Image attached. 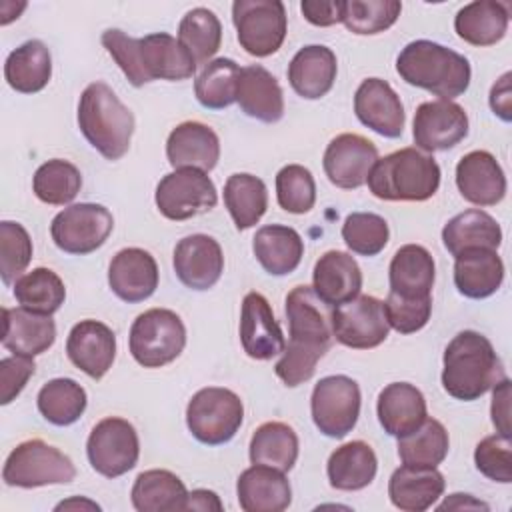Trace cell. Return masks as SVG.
I'll use <instances>...</instances> for the list:
<instances>
[{"mask_svg":"<svg viewBox=\"0 0 512 512\" xmlns=\"http://www.w3.org/2000/svg\"><path fill=\"white\" fill-rule=\"evenodd\" d=\"M444 476L436 468L402 464L388 482L390 502L404 512H424L436 504L444 492Z\"/></svg>","mask_w":512,"mask_h":512,"instance_id":"d6a6232c","label":"cell"},{"mask_svg":"<svg viewBox=\"0 0 512 512\" xmlns=\"http://www.w3.org/2000/svg\"><path fill=\"white\" fill-rule=\"evenodd\" d=\"M442 362V386L452 398L462 402L478 400L506 378L492 342L474 330L458 332L448 342Z\"/></svg>","mask_w":512,"mask_h":512,"instance_id":"3957f363","label":"cell"},{"mask_svg":"<svg viewBox=\"0 0 512 512\" xmlns=\"http://www.w3.org/2000/svg\"><path fill=\"white\" fill-rule=\"evenodd\" d=\"M298 436L284 422H264L250 438V462L288 472L298 460Z\"/></svg>","mask_w":512,"mask_h":512,"instance_id":"ab89813d","label":"cell"},{"mask_svg":"<svg viewBox=\"0 0 512 512\" xmlns=\"http://www.w3.org/2000/svg\"><path fill=\"white\" fill-rule=\"evenodd\" d=\"M82 188L80 170L62 158H52L38 166L32 178V190L44 204L64 206L72 202Z\"/></svg>","mask_w":512,"mask_h":512,"instance_id":"7dc6e473","label":"cell"},{"mask_svg":"<svg viewBox=\"0 0 512 512\" xmlns=\"http://www.w3.org/2000/svg\"><path fill=\"white\" fill-rule=\"evenodd\" d=\"M224 204L238 230H248L260 222L268 208L266 184L248 172L228 176L224 184Z\"/></svg>","mask_w":512,"mask_h":512,"instance_id":"60d3db41","label":"cell"},{"mask_svg":"<svg viewBox=\"0 0 512 512\" xmlns=\"http://www.w3.org/2000/svg\"><path fill=\"white\" fill-rule=\"evenodd\" d=\"M240 66L230 58L210 60L196 76V100L208 110H222L236 102Z\"/></svg>","mask_w":512,"mask_h":512,"instance_id":"bcb514c9","label":"cell"},{"mask_svg":"<svg viewBox=\"0 0 512 512\" xmlns=\"http://www.w3.org/2000/svg\"><path fill=\"white\" fill-rule=\"evenodd\" d=\"M512 74H502L490 90V108L504 122L512 120V90H510Z\"/></svg>","mask_w":512,"mask_h":512,"instance_id":"680465c9","label":"cell"},{"mask_svg":"<svg viewBox=\"0 0 512 512\" xmlns=\"http://www.w3.org/2000/svg\"><path fill=\"white\" fill-rule=\"evenodd\" d=\"M450 448V438L442 422L426 418L414 432L398 438V456L406 466L436 468Z\"/></svg>","mask_w":512,"mask_h":512,"instance_id":"b9f144b4","label":"cell"},{"mask_svg":"<svg viewBox=\"0 0 512 512\" xmlns=\"http://www.w3.org/2000/svg\"><path fill=\"white\" fill-rule=\"evenodd\" d=\"M396 72L406 84L422 88L440 100L464 94L472 78L468 58L432 40L406 44L396 58Z\"/></svg>","mask_w":512,"mask_h":512,"instance_id":"277c9868","label":"cell"},{"mask_svg":"<svg viewBox=\"0 0 512 512\" xmlns=\"http://www.w3.org/2000/svg\"><path fill=\"white\" fill-rule=\"evenodd\" d=\"M356 118L384 138H398L404 132V106L394 88L382 78H366L354 94Z\"/></svg>","mask_w":512,"mask_h":512,"instance_id":"d6986e66","label":"cell"},{"mask_svg":"<svg viewBox=\"0 0 512 512\" xmlns=\"http://www.w3.org/2000/svg\"><path fill=\"white\" fill-rule=\"evenodd\" d=\"M222 508L224 506H222L218 494L212 492V490H206V488H198V490L188 492V498H186V504H184V510H200V512H210V510L220 512Z\"/></svg>","mask_w":512,"mask_h":512,"instance_id":"91938a15","label":"cell"},{"mask_svg":"<svg viewBox=\"0 0 512 512\" xmlns=\"http://www.w3.org/2000/svg\"><path fill=\"white\" fill-rule=\"evenodd\" d=\"M32 260V240L28 230L12 220L0 222V276L6 286L18 280Z\"/></svg>","mask_w":512,"mask_h":512,"instance_id":"816d5d0a","label":"cell"},{"mask_svg":"<svg viewBox=\"0 0 512 512\" xmlns=\"http://www.w3.org/2000/svg\"><path fill=\"white\" fill-rule=\"evenodd\" d=\"M38 410L54 426L74 424L86 410V390L72 378H54L46 382L36 398Z\"/></svg>","mask_w":512,"mask_h":512,"instance_id":"7bdbcfd3","label":"cell"},{"mask_svg":"<svg viewBox=\"0 0 512 512\" xmlns=\"http://www.w3.org/2000/svg\"><path fill=\"white\" fill-rule=\"evenodd\" d=\"M240 342L244 352L254 360H272L286 346L270 302L260 292H248L242 300Z\"/></svg>","mask_w":512,"mask_h":512,"instance_id":"ffe728a7","label":"cell"},{"mask_svg":"<svg viewBox=\"0 0 512 512\" xmlns=\"http://www.w3.org/2000/svg\"><path fill=\"white\" fill-rule=\"evenodd\" d=\"M236 102L246 116L266 124H274L284 116L282 88L272 72L260 64L240 68Z\"/></svg>","mask_w":512,"mask_h":512,"instance_id":"f1b7e54d","label":"cell"},{"mask_svg":"<svg viewBox=\"0 0 512 512\" xmlns=\"http://www.w3.org/2000/svg\"><path fill=\"white\" fill-rule=\"evenodd\" d=\"M366 182L368 190L380 200L424 202L440 188V166L418 148H400L378 158Z\"/></svg>","mask_w":512,"mask_h":512,"instance_id":"8992f818","label":"cell"},{"mask_svg":"<svg viewBox=\"0 0 512 512\" xmlns=\"http://www.w3.org/2000/svg\"><path fill=\"white\" fill-rule=\"evenodd\" d=\"M232 22L240 46L256 58L278 52L288 30L286 8L280 0H236Z\"/></svg>","mask_w":512,"mask_h":512,"instance_id":"30bf717a","label":"cell"},{"mask_svg":"<svg viewBox=\"0 0 512 512\" xmlns=\"http://www.w3.org/2000/svg\"><path fill=\"white\" fill-rule=\"evenodd\" d=\"M52 56L42 40H26L4 62L8 86L20 94H36L50 82Z\"/></svg>","mask_w":512,"mask_h":512,"instance_id":"8d00e7d4","label":"cell"},{"mask_svg":"<svg viewBox=\"0 0 512 512\" xmlns=\"http://www.w3.org/2000/svg\"><path fill=\"white\" fill-rule=\"evenodd\" d=\"M114 228L112 212L102 204L80 202L64 208L52 218L50 236L66 254H90L98 250Z\"/></svg>","mask_w":512,"mask_h":512,"instance_id":"7c38bea8","label":"cell"},{"mask_svg":"<svg viewBox=\"0 0 512 512\" xmlns=\"http://www.w3.org/2000/svg\"><path fill=\"white\" fill-rule=\"evenodd\" d=\"M492 424L502 436H510V380L502 378L492 386V406H490Z\"/></svg>","mask_w":512,"mask_h":512,"instance_id":"6f0895ef","label":"cell"},{"mask_svg":"<svg viewBox=\"0 0 512 512\" xmlns=\"http://www.w3.org/2000/svg\"><path fill=\"white\" fill-rule=\"evenodd\" d=\"M108 286L124 302L136 304L158 288V264L142 248H122L108 266Z\"/></svg>","mask_w":512,"mask_h":512,"instance_id":"603a6c76","label":"cell"},{"mask_svg":"<svg viewBox=\"0 0 512 512\" xmlns=\"http://www.w3.org/2000/svg\"><path fill=\"white\" fill-rule=\"evenodd\" d=\"M330 324L334 338L342 346L354 350L376 348L390 332L384 302L368 294H358L356 298L334 306L330 310Z\"/></svg>","mask_w":512,"mask_h":512,"instance_id":"9a60e30c","label":"cell"},{"mask_svg":"<svg viewBox=\"0 0 512 512\" xmlns=\"http://www.w3.org/2000/svg\"><path fill=\"white\" fill-rule=\"evenodd\" d=\"M360 288L362 272L348 252L328 250L314 264L312 290L326 306L334 308L356 298Z\"/></svg>","mask_w":512,"mask_h":512,"instance_id":"484cf974","label":"cell"},{"mask_svg":"<svg viewBox=\"0 0 512 512\" xmlns=\"http://www.w3.org/2000/svg\"><path fill=\"white\" fill-rule=\"evenodd\" d=\"M508 22V4L496 0H476L458 10L454 30L472 46H492L506 36Z\"/></svg>","mask_w":512,"mask_h":512,"instance_id":"d590c367","label":"cell"},{"mask_svg":"<svg viewBox=\"0 0 512 512\" xmlns=\"http://www.w3.org/2000/svg\"><path fill=\"white\" fill-rule=\"evenodd\" d=\"M390 238L388 222L374 212H352L342 224V240L360 256L380 254Z\"/></svg>","mask_w":512,"mask_h":512,"instance_id":"681fc988","label":"cell"},{"mask_svg":"<svg viewBox=\"0 0 512 512\" xmlns=\"http://www.w3.org/2000/svg\"><path fill=\"white\" fill-rule=\"evenodd\" d=\"M66 354L76 368L100 380L116 358V336L104 322L80 320L68 334Z\"/></svg>","mask_w":512,"mask_h":512,"instance_id":"44dd1931","label":"cell"},{"mask_svg":"<svg viewBox=\"0 0 512 512\" xmlns=\"http://www.w3.org/2000/svg\"><path fill=\"white\" fill-rule=\"evenodd\" d=\"M36 364L30 356H8L0 360V404H10L34 374Z\"/></svg>","mask_w":512,"mask_h":512,"instance_id":"11a10c76","label":"cell"},{"mask_svg":"<svg viewBox=\"0 0 512 512\" xmlns=\"http://www.w3.org/2000/svg\"><path fill=\"white\" fill-rule=\"evenodd\" d=\"M378 470V458L370 444L352 440L338 446L326 464L330 486L342 492L362 490L372 484Z\"/></svg>","mask_w":512,"mask_h":512,"instance_id":"e575fe53","label":"cell"},{"mask_svg":"<svg viewBox=\"0 0 512 512\" xmlns=\"http://www.w3.org/2000/svg\"><path fill=\"white\" fill-rule=\"evenodd\" d=\"M326 306L312 286H296L286 296L288 342L274 366L276 376L290 388L308 382L318 360L330 350L334 334Z\"/></svg>","mask_w":512,"mask_h":512,"instance_id":"6da1fadb","label":"cell"},{"mask_svg":"<svg viewBox=\"0 0 512 512\" xmlns=\"http://www.w3.org/2000/svg\"><path fill=\"white\" fill-rule=\"evenodd\" d=\"M78 126L90 146L114 162L130 148L134 114L106 82H92L80 94Z\"/></svg>","mask_w":512,"mask_h":512,"instance_id":"5b68a950","label":"cell"},{"mask_svg":"<svg viewBox=\"0 0 512 512\" xmlns=\"http://www.w3.org/2000/svg\"><path fill=\"white\" fill-rule=\"evenodd\" d=\"M238 504L244 512H282L292 502V488L282 470L252 464L236 482Z\"/></svg>","mask_w":512,"mask_h":512,"instance_id":"d4e9b609","label":"cell"},{"mask_svg":"<svg viewBox=\"0 0 512 512\" xmlns=\"http://www.w3.org/2000/svg\"><path fill=\"white\" fill-rule=\"evenodd\" d=\"M412 136L424 152L450 150L468 136V114L452 100L422 102L414 114Z\"/></svg>","mask_w":512,"mask_h":512,"instance_id":"2e32d148","label":"cell"},{"mask_svg":"<svg viewBox=\"0 0 512 512\" xmlns=\"http://www.w3.org/2000/svg\"><path fill=\"white\" fill-rule=\"evenodd\" d=\"M456 186L462 198L476 206H494L506 196L504 170L486 150H472L458 160Z\"/></svg>","mask_w":512,"mask_h":512,"instance_id":"7402d4cb","label":"cell"},{"mask_svg":"<svg viewBox=\"0 0 512 512\" xmlns=\"http://www.w3.org/2000/svg\"><path fill=\"white\" fill-rule=\"evenodd\" d=\"M376 414L386 434L402 438L428 418L426 398L410 382H392L378 394Z\"/></svg>","mask_w":512,"mask_h":512,"instance_id":"4316f807","label":"cell"},{"mask_svg":"<svg viewBox=\"0 0 512 512\" xmlns=\"http://www.w3.org/2000/svg\"><path fill=\"white\" fill-rule=\"evenodd\" d=\"M178 42L194 58L196 66L208 62L222 44V24L208 8L188 10L178 24Z\"/></svg>","mask_w":512,"mask_h":512,"instance_id":"f6af8a7d","label":"cell"},{"mask_svg":"<svg viewBox=\"0 0 512 512\" xmlns=\"http://www.w3.org/2000/svg\"><path fill=\"white\" fill-rule=\"evenodd\" d=\"M178 280L190 290L212 288L224 272V254L208 234H190L178 240L172 256Z\"/></svg>","mask_w":512,"mask_h":512,"instance_id":"ac0fdd59","label":"cell"},{"mask_svg":"<svg viewBox=\"0 0 512 512\" xmlns=\"http://www.w3.org/2000/svg\"><path fill=\"white\" fill-rule=\"evenodd\" d=\"M444 248L456 256L470 248L498 250L502 244V230L494 216L484 210L472 208L450 218L442 228Z\"/></svg>","mask_w":512,"mask_h":512,"instance_id":"74e56055","label":"cell"},{"mask_svg":"<svg viewBox=\"0 0 512 512\" xmlns=\"http://www.w3.org/2000/svg\"><path fill=\"white\" fill-rule=\"evenodd\" d=\"M400 12L402 4L398 0H346L342 22L350 32L370 36L388 30Z\"/></svg>","mask_w":512,"mask_h":512,"instance_id":"c3c4849f","label":"cell"},{"mask_svg":"<svg viewBox=\"0 0 512 512\" xmlns=\"http://www.w3.org/2000/svg\"><path fill=\"white\" fill-rule=\"evenodd\" d=\"M166 158L174 170L196 168L210 172L220 158L218 134L202 122H182L166 140Z\"/></svg>","mask_w":512,"mask_h":512,"instance_id":"cb8c5ba5","label":"cell"},{"mask_svg":"<svg viewBox=\"0 0 512 512\" xmlns=\"http://www.w3.org/2000/svg\"><path fill=\"white\" fill-rule=\"evenodd\" d=\"M436 278V266L432 254L420 244H404L390 260L388 280L390 292L408 298L422 300L432 298V286Z\"/></svg>","mask_w":512,"mask_h":512,"instance_id":"4dcf8cb0","label":"cell"},{"mask_svg":"<svg viewBox=\"0 0 512 512\" xmlns=\"http://www.w3.org/2000/svg\"><path fill=\"white\" fill-rule=\"evenodd\" d=\"M188 490L170 470H146L134 480L130 500L138 512H176L184 510Z\"/></svg>","mask_w":512,"mask_h":512,"instance_id":"f35d334b","label":"cell"},{"mask_svg":"<svg viewBox=\"0 0 512 512\" xmlns=\"http://www.w3.org/2000/svg\"><path fill=\"white\" fill-rule=\"evenodd\" d=\"M56 340V324L48 314L26 308H2V346L12 354L38 356Z\"/></svg>","mask_w":512,"mask_h":512,"instance_id":"83f0119b","label":"cell"},{"mask_svg":"<svg viewBox=\"0 0 512 512\" xmlns=\"http://www.w3.org/2000/svg\"><path fill=\"white\" fill-rule=\"evenodd\" d=\"M504 280V262L492 248H470L454 256V284L472 300L492 296Z\"/></svg>","mask_w":512,"mask_h":512,"instance_id":"1f68e13d","label":"cell"},{"mask_svg":"<svg viewBox=\"0 0 512 512\" xmlns=\"http://www.w3.org/2000/svg\"><path fill=\"white\" fill-rule=\"evenodd\" d=\"M438 510H490V506L482 500H476L472 494L456 492L438 504Z\"/></svg>","mask_w":512,"mask_h":512,"instance_id":"94428289","label":"cell"},{"mask_svg":"<svg viewBox=\"0 0 512 512\" xmlns=\"http://www.w3.org/2000/svg\"><path fill=\"white\" fill-rule=\"evenodd\" d=\"M76 478V466L56 446L40 438L20 442L6 458L2 480L6 486L38 488L50 484H68Z\"/></svg>","mask_w":512,"mask_h":512,"instance_id":"9c48e42d","label":"cell"},{"mask_svg":"<svg viewBox=\"0 0 512 512\" xmlns=\"http://www.w3.org/2000/svg\"><path fill=\"white\" fill-rule=\"evenodd\" d=\"M376 160L378 148L374 142L360 134L344 132L332 138L326 146L322 166L334 186L342 190H354L366 184V178Z\"/></svg>","mask_w":512,"mask_h":512,"instance_id":"e0dca14e","label":"cell"},{"mask_svg":"<svg viewBox=\"0 0 512 512\" xmlns=\"http://www.w3.org/2000/svg\"><path fill=\"white\" fill-rule=\"evenodd\" d=\"M100 40L128 82L136 88L158 78L170 82L186 80L196 72L194 58L166 32L132 38L118 28H108L102 32Z\"/></svg>","mask_w":512,"mask_h":512,"instance_id":"7a4b0ae2","label":"cell"},{"mask_svg":"<svg viewBox=\"0 0 512 512\" xmlns=\"http://www.w3.org/2000/svg\"><path fill=\"white\" fill-rule=\"evenodd\" d=\"M360 386L344 374L324 376L316 382L310 412L316 428L328 438H344L360 416Z\"/></svg>","mask_w":512,"mask_h":512,"instance_id":"8fae6325","label":"cell"},{"mask_svg":"<svg viewBox=\"0 0 512 512\" xmlns=\"http://www.w3.org/2000/svg\"><path fill=\"white\" fill-rule=\"evenodd\" d=\"M474 464L488 480L510 484L512 482V444L510 436L492 434L482 438L474 450Z\"/></svg>","mask_w":512,"mask_h":512,"instance_id":"f5cc1de1","label":"cell"},{"mask_svg":"<svg viewBox=\"0 0 512 512\" xmlns=\"http://www.w3.org/2000/svg\"><path fill=\"white\" fill-rule=\"evenodd\" d=\"M344 0H302L300 10L304 18L314 26H334L342 22Z\"/></svg>","mask_w":512,"mask_h":512,"instance_id":"9f6ffc18","label":"cell"},{"mask_svg":"<svg viewBox=\"0 0 512 512\" xmlns=\"http://www.w3.org/2000/svg\"><path fill=\"white\" fill-rule=\"evenodd\" d=\"M154 202L164 218L180 222L212 210L218 202V194L206 172L178 168L158 182Z\"/></svg>","mask_w":512,"mask_h":512,"instance_id":"5bb4252c","label":"cell"},{"mask_svg":"<svg viewBox=\"0 0 512 512\" xmlns=\"http://www.w3.org/2000/svg\"><path fill=\"white\" fill-rule=\"evenodd\" d=\"M14 298L26 310L52 316L66 300L62 278L50 268H34L14 282Z\"/></svg>","mask_w":512,"mask_h":512,"instance_id":"ee69618b","label":"cell"},{"mask_svg":"<svg viewBox=\"0 0 512 512\" xmlns=\"http://www.w3.org/2000/svg\"><path fill=\"white\" fill-rule=\"evenodd\" d=\"M244 420V406L236 392L220 386L198 390L186 406L190 434L208 446L230 442Z\"/></svg>","mask_w":512,"mask_h":512,"instance_id":"ba28073f","label":"cell"},{"mask_svg":"<svg viewBox=\"0 0 512 512\" xmlns=\"http://www.w3.org/2000/svg\"><path fill=\"white\" fill-rule=\"evenodd\" d=\"M278 206L290 214H306L316 202V182L308 168L288 164L276 174Z\"/></svg>","mask_w":512,"mask_h":512,"instance_id":"f907efd6","label":"cell"},{"mask_svg":"<svg viewBox=\"0 0 512 512\" xmlns=\"http://www.w3.org/2000/svg\"><path fill=\"white\" fill-rule=\"evenodd\" d=\"M78 508H88V510H100V506L92 500H86V498H70V500H64L60 504H56L54 510H78Z\"/></svg>","mask_w":512,"mask_h":512,"instance_id":"6125c7cd","label":"cell"},{"mask_svg":"<svg viewBox=\"0 0 512 512\" xmlns=\"http://www.w3.org/2000/svg\"><path fill=\"white\" fill-rule=\"evenodd\" d=\"M336 72V54L328 46L310 44L300 48L290 60L288 82L298 96L306 100H318L332 90Z\"/></svg>","mask_w":512,"mask_h":512,"instance_id":"f546056e","label":"cell"},{"mask_svg":"<svg viewBox=\"0 0 512 512\" xmlns=\"http://www.w3.org/2000/svg\"><path fill=\"white\" fill-rule=\"evenodd\" d=\"M384 312L390 328L400 334H412L428 324L432 312V298L408 300L388 292V298L384 300Z\"/></svg>","mask_w":512,"mask_h":512,"instance_id":"db71d44e","label":"cell"},{"mask_svg":"<svg viewBox=\"0 0 512 512\" xmlns=\"http://www.w3.org/2000/svg\"><path fill=\"white\" fill-rule=\"evenodd\" d=\"M252 252L268 274L286 276L300 266L304 242L294 228L268 224L256 230L252 238Z\"/></svg>","mask_w":512,"mask_h":512,"instance_id":"836d02e7","label":"cell"},{"mask_svg":"<svg viewBox=\"0 0 512 512\" xmlns=\"http://www.w3.org/2000/svg\"><path fill=\"white\" fill-rule=\"evenodd\" d=\"M128 346L140 366L162 368L182 354L186 326L174 310L150 308L132 322Z\"/></svg>","mask_w":512,"mask_h":512,"instance_id":"52a82bcc","label":"cell"},{"mask_svg":"<svg viewBox=\"0 0 512 512\" xmlns=\"http://www.w3.org/2000/svg\"><path fill=\"white\" fill-rule=\"evenodd\" d=\"M86 454L90 466L106 476L118 478L130 472L140 456V440L136 428L118 416L100 420L86 442Z\"/></svg>","mask_w":512,"mask_h":512,"instance_id":"4fadbf2b","label":"cell"}]
</instances>
